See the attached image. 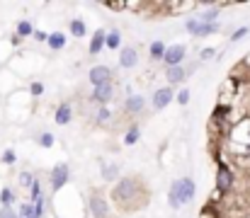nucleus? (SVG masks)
Returning a JSON list of instances; mask_svg holds the SVG:
<instances>
[{
	"mask_svg": "<svg viewBox=\"0 0 250 218\" xmlns=\"http://www.w3.org/2000/svg\"><path fill=\"white\" fill-rule=\"evenodd\" d=\"M71 34L76 37V39H81L87 34V27H85L83 20H71Z\"/></svg>",
	"mask_w": 250,
	"mask_h": 218,
	"instance_id": "21",
	"label": "nucleus"
},
{
	"mask_svg": "<svg viewBox=\"0 0 250 218\" xmlns=\"http://www.w3.org/2000/svg\"><path fill=\"white\" fill-rule=\"evenodd\" d=\"M42 92H44V85H42V82H34V85H32V95H34V97H39Z\"/></svg>",
	"mask_w": 250,
	"mask_h": 218,
	"instance_id": "30",
	"label": "nucleus"
},
{
	"mask_svg": "<svg viewBox=\"0 0 250 218\" xmlns=\"http://www.w3.org/2000/svg\"><path fill=\"white\" fill-rule=\"evenodd\" d=\"M112 97H114V82L97 85V87H95V92H92V99H95V102H100V104L112 102Z\"/></svg>",
	"mask_w": 250,
	"mask_h": 218,
	"instance_id": "12",
	"label": "nucleus"
},
{
	"mask_svg": "<svg viewBox=\"0 0 250 218\" xmlns=\"http://www.w3.org/2000/svg\"><path fill=\"white\" fill-rule=\"evenodd\" d=\"M12 199H15L12 189H2V194H0V201H2V206H10V204H12Z\"/></svg>",
	"mask_w": 250,
	"mask_h": 218,
	"instance_id": "25",
	"label": "nucleus"
},
{
	"mask_svg": "<svg viewBox=\"0 0 250 218\" xmlns=\"http://www.w3.org/2000/svg\"><path fill=\"white\" fill-rule=\"evenodd\" d=\"M139 63V51L134 46H124L119 49V66L122 68H134Z\"/></svg>",
	"mask_w": 250,
	"mask_h": 218,
	"instance_id": "11",
	"label": "nucleus"
},
{
	"mask_svg": "<svg viewBox=\"0 0 250 218\" xmlns=\"http://www.w3.org/2000/svg\"><path fill=\"white\" fill-rule=\"evenodd\" d=\"M2 160H5L7 165H10V162H15V153H12V150H5V155H2Z\"/></svg>",
	"mask_w": 250,
	"mask_h": 218,
	"instance_id": "31",
	"label": "nucleus"
},
{
	"mask_svg": "<svg viewBox=\"0 0 250 218\" xmlns=\"http://www.w3.org/2000/svg\"><path fill=\"white\" fill-rule=\"evenodd\" d=\"M54 121H56L59 126H66V124H71V121H73V107H71L68 102L59 104V109H56V114H54Z\"/></svg>",
	"mask_w": 250,
	"mask_h": 218,
	"instance_id": "13",
	"label": "nucleus"
},
{
	"mask_svg": "<svg viewBox=\"0 0 250 218\" xmlns=\"http://www.w3.org/2000/svg\"><path fill=\"white\" fill-rule=\"evenodd\" d=\"M90 214H92V218L109 216V201H107L100 192H92V194H90Z\"/></svg>",
	"mask_w": 250,
	"mask_h": 218,
	"instance_id": "5",
	"label": "nucleus"
},
{
	"mask_svg": "<svg viewBox=\"0 0 250 218\" xmlns=\"http://www.w3.org/2000/svg\"><path fill=\"white\" fill-rule=\"evenodd\" d=\"M185 29H187L189 34H194V37H209V34H216V32H219V22H216V24H204V22H199L197 17H192V20L185 22Z\"/></svg>",
	"mask_w": 250,
	"mask_h": 218,
	"instance_id": "4",
	"label": "nucleus"
},
{
	"mask_svg": "<svg viewBox=\"0 0 250 218\" xmlns=\"http://www.w3.org/2000/svg\"><path fill=\"white\" fill-rule=\"evenodd\" d=\"M100 124H104V121H109L112 119V112L107 109V107H100V112H97V117H95Z\"/></svg>",
	"mask_w": 250,
	"mask_h": 218,
	"instance_id": "24",
	"label": "nucleus"
},
{
	"mask_svg": "<svg viewBox=\"0 0 250 218\" xmlns=\"http://www.w3.org/2000/svg\"><path fill=\"white\" fill-rule=\"evenodd\" d=\"M39 145L42 148H51L54 145V134H42L39 136Z\"/></svg>",
	"mask_w": 250,
	"mask_h": 218,
	"instance_id": "26",
	"label": "nucleus"
},
{
	"mask_svg": "<svg viewBox=\"0 0 250 218\" xmlns=\"http://www.w3.org/2000/svg\"><path fill=\"white\" fill-rule=\"evenodd\" d=\"M194 192H197V184L192 177H180L170 184V192H167V204L172 209H180L185 204H189L194 199Z\"/></svg>",
	"mask_w": 250,
	"mask_h": 218,
	"instance_id": "1",
	"label": "nucleus"
},
{
	"mask_svg": "<svg viewBox=\"0 0 250 218\" xmlns=\"http://www.w3.org/2000/svg\"><path fill=\"white\" fill-rule=\"evenodd\" d=\"M0 218H20V216H17V211H12L10 206H2V209H0Z\"/></svg>",
	"mask_w": 250,
	"mask_h": 218,
	"instance_id": "29",
	"label": "nucleus"
},
{
	"mask_svg": "<svg viewBox=\"0 0 250 218\" xmlns=\"http://www.w3.org/2000/svg\"><path fill=\"white\" fill-rule=\"evenodd\" d=\"M34 39H37V41H46V39H49V34H44V32H39V29H37V32H34Z\"/></svg>",
	"mask_w": 250,
	"mask_h": 218,
	"instance_id": "32",
	"label": "nucleus"
},
{
	"mask_svg": "<svg viewBox=\"0 0 250 218\" xmlns=\"http://www.w3.org/2000/svg\"><path fill=\"white\" fill-rule=\"evenodd\" d=\"M104 46H107V49H114V51L122 46V34H119V29L107 32V37H104Z\"/></svg>",
	"mask_w": 250,
	"mask_h": 218,
	"instance_id": "19",
	"label": "nucleus"
},
{
	"mask_svg": "<svg viewBox=\"0 0 250 218\" xmlns=\"http://www.w3.org/2000/svg\"><path fill=\"white\" fill-rule=\"evenodd\" d=\"M104 37H107L104 29H95V34H92V39H90V46H87L92 56H97V54L104 49Z\"/></svg>",
	"mask_w": 250,
	"mask_h": 218,
	"instance_id": "14",
	"label": "nucleus"
},
{
	"mask_svg": "<svg viewBox=\"0 0 250 218\" xmlns=\"http://www.w3.org/2000/svg\"><path fill=\"white\" fill-rule=\"evenodd\" d=\"M175 99H177V102H180L182 107H185V104H189V90H180Z\"/></svg>",
	"mask_w": 250,
	"mask_h": 218,
	"instance_id": "28",
	"label": "nucleus"
},
{
	"mask_svg": "<svg viewBox=\"0 0 250 218\" xmlns=\"http://www.w3.org/2000/svg\"><path fill=\"white\" fill-rule=\"evenodd\" d=\"M68 179H71L68 165H66V162H59V165L51 170V189H54V192L63 189V187L68 184Z\"/></svg>",
	"mask_w": 250,
	"mask_h": 218,
	"instance_id": "7",
	"label": "nucleus"
},
{
	"mask_svg": "<svg viewBox=\"0 0 250 218\" xmlns=\"http://www.w3.org/2000/svg\"><path fill=\"white\" fill-rule=\"evenodd\" d=\"M66 41H68V37H66L63 32H54V34H49V39H46V44H49L54 51H61V49L66 46Z\"/></svg>",
	"mask_w": 250,
	"mask_h": 218,
	"instance_id": "17",
	"label": "nucleus"
},
{
	"mask_svg": "<svg viewBox=\"0 0 250 218\" xmlns=\"http://www.w3.org/2000/svg\"><path fill=\"white\" fill-rule=\"evenodd\" d=\"M126 112L129 114H139V112H144V107H146V99L141 97V95H129V99H126Z\"/></svg>",
	"mask_w": 250,
	"mask_h": 218,
	"instance_id": "15",
	"label": "nucleus"
},
{
	"mask_svg": "<svg viewBox=\"0 0 250 218\" xmlns=\"http://www.w3.org/2000/svg\"><path fill=\"white\" fill-rule=\"evenodd\" d=\"M102 179L104 182H117L119 179V165H109V162H102Z\"/></svg>",
	"mask_w": 250,
	"mask_h": 218,
	"instance_id": "18",
	"label": "nucleus"
},
{
	"mask_svg": "<svg viewBox=\"0 0 250 218\" xmlns=\"http://www.w3.org/2000/svg\"><path fill=\"white\" fill-rule=\"evenodd\" d=\"M185 56H187V46H185V44H172V46L166 49L163 61H166L167 68H175V66H180V63L185 61Z\"/></svg>",
	"mask_w": 250,
	"mask_h": 218,
	"instance_id": "6",
	"label": "nucleus"
},
{
	"mask_svg": "<svg viewBox=\"0 0 250 218\" xmlns=\"http://www.w3.org/2000/svg\"><path fill=\"white\" fill-rule=\"evenodd\" d=\"M231 187H233V170L226 162H219V170H216V192L219 194H229Z\"/></svg>",
	"mask_w": 250,
	"mask_h": 218,
	"instance_id": "3",
	"label": "nucleus"
},
{
	"mask_svg": "<svg viewBox=\"0 0 250 218\" xmlns=\"http://www.w3.org/2000/svg\"><path fill=\"white\" fill-rule=\"evenodd\" d=\"M248 34V27H241V29H236L233 34H231V44H236V41H241L243 37Z\"/></svg>",
	"mask_w": 250,
	"mask_h": 218,
	"instance_id": "27",
	"label": "nucleus"
},
{
	"mask_svg": "<svg viewBox=\"0 0 250 218\" xmlns=\"http://www.w3.org/2000/svg\"><path fill=\"white\" fill-rule=\"evenodd\" d=\"M139 179H131V177H124V179H119L117 182V187H114V192H112V197H114V201L119 204V206H124V209H131V206H136V197H139Z\"/></svg>",
	"mask_w": 250,
	"mask_h": 218,
	"instance_id": "2",
	"label": "nucleus"
},
{
	"mask_svg": "<svg viewBox=\"0 0 250 218\" xmlns=\"http://www.w3.org/2000/svg\"><path fill=\"white\" fill-rule=\"evenodd\" d=\"M172 99H175V92H172V87L167 85V87H161V90H156V92H153L151 104H153V109H156V112H161V109H166Z\"/></svg>",
	"mask_w": 250,
	"mask_h": 218,
	"instance_id": "9",
	"label": "nucleus"
},
{
	"mask_svg": "<svg viewBox=\"0 0 250 218\" xmlns=\"http://www.w3.org/2000/svg\"><path fill=\"white\" fill-rule=\"evenodd\" d=\"M139 139H141V129H139V126H131V129L126 131V136H124V145H134Z\"/></svg>",
	"mask_w": 250,
	"mask_h": 218,
	"instance_id": "22",
	"label": "nucleus"
},
{
	"mask_svg": "<svg viewBox=\"0 0 250 218\" xmlns=\"http://www.w3.org/2000/svg\"><path fill=\"white\" fill-rule=\"evenodd\" d=\"M166 44L163 41H153L151 46H148V51H151V59L153 61H163V56H166Z\"/></svg>",
	"mask_w": 250,
	"mask_h": 218,
	"instance_id": "20",
	"label": "nucleus"
},
{
	"mask_svg": "<svg viewBox=\"0 0 250 218\" xmlns=\"http://www.w3.org/2000/svg\"><path fill=\"white\" fill-rule=\"evenodd\" d=\"M29 34H34V27L29 22H20L17 24V37H29Z\"/></svg>",
	"mask_w": 250,
	"mask_h": 218,
	"instance_id": "23",
	"label": "nucleus"
},
{
	"mask_svg": "<svg viewBox=\"0 0 250 218\" xmlns=\"http://www.w3.org/2000/svg\"><path fill=\"white\" fill-rule=\"evenodd\" d=\"M166 78H167V82H170V87H172V85H180V82H185L187 71H185L182 66H175V68H167Z\"/></svg>",
	"mask_w": 250,
	"mask_h": 218,
	"instance_id": "16",
	"label": "nucleus"
},
{
	"mask_svg": "<svg viewBox=\"0 0 250 218\" xmlns=\"http://www.w3.org/2000/svg\"><path fill=\"white\" fill-rule=\"evenodd\" d=\"M214 56V49H202V59L207 61V59H211Z\"/></svg>",
	"mask_w": 250,
	"mask_h": 218,
	"instance_id": "33",
	"label": "nucleus"
},
{
	"mask_svg": "<svg viewBox=\"0 0 250 218\" xmlns=\"http://www.w3.org/2000/svg\"><path fill=\"white\" fill-rule=\"evenodd\" d=\"M44 214V199H39V201H29V204H22L20 206V218H42Z\"/></svg>",
	"mask_w": 250,
	"mask_h": 218,
	"instance_id": "10",
	"label": "nucleus"
},
{
	"mask_svg": "<svg viewBox=\"0 0 250 218\" xmlns=\"http://www.w3.org/2000/svg\"><path fill=\"white\" fill-rule=\"evenodd\" d=\"M112 68H107V66H92L90 73H87V80H90V85L92 87H97V85H104V82H112Z\"/></svg>",
	"mask_w": 250,
	"mask_h": 218,
	"instance_id": "8",
	"label": "nucleus"
}]
</instances>
